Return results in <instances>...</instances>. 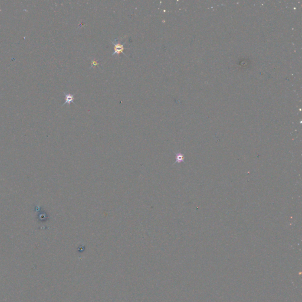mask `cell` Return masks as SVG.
Masks as SVG:
<instances>
[{"instance_id": "6da1fadb", "label": "cell", "mask_w": 302, "mask_h": 302, "mask_svg": "<svg viewBox=\"0 0 302 302\" xmlns=\"http://www.w3.org/2000/svg\"><path fill=\"white\" fill-rule=\"evenodd\" d=\"M111 42L115 46L114 47V52L112 54V56H114L115 54H119L120 53H122L124 55H125L127 57V56L123 52L125 49H126L124 47V44H121L119 41L118 39H115L113 41H111Z\"/></svg>"}, {"instance_id": "3957f363", "label": "cell", "mask_w": 302, "mask_h": 302, "mask_svg": "<svg viewBox=\"0 0 302 302\" xmlns=\"http://www.w3.org/2000/svg\"><path fill=\"white\" fill-rule=\"evenodd\" d=\"M92 64H93V65H97V64H98V63H97L96 61H93Z\"/></svg>"}, {"instance_id": "7a4b0ae2", "label": "cell", "mask_w": 302, "mask_h": 302, "mask_svg": "<svg viewBox=\"0 0 302 302\" xmlns=\"http://www.w3.org/2000/svg\"><path fill=\"white\" fill-rule=\"evenodd\" d=\"M63 93H64V96H65V102L64 103V104L63 105V106H64V105H65L66 104L70 105L71 103H73L74 104H75V103L74 102L75 94H72L70 93H66V92H63Z\"/></svg>"}]
</instances>
